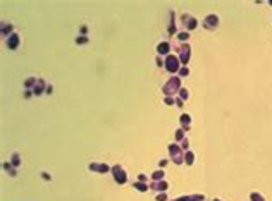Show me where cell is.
<instances>
[{"instance_id": "19", "label": "cell", "mask_w": 272, "mask_h": 201, "mask_svg": "<svg viewBox=\"0 0 272 201\" xmlns=\"http://www.w3.org/2000/svg\"><path fill=\"white\" fill-rule=\"evenodd\" d=\"M10 31H12V26H10V24H3V28H2V34L9 38V36L12 34V33H10Z\"/></svg>"}, {"instance_id": "9", "label": "cell", "mask_w": 272, "mask_h": 201, "mask_svg": "<svg viewBox=\"0 0 272 201\" xmlns=\"http://www.w3.org/2000/svg\"><path fill=\"white\" fill-rule=\"evenodd\" d=\"M43 91H47V84L43 79H36V84L33 86V95H43Z\"/></svg>"}, {"instance_id": "2", "label": "cell", "mask_w": 272, "mask_h": 201, "mask_svg": "<svg viewBox=\"0 0 272 201\" xmlns=\"http://www.w3.org/2000/svg\"><path fill=\"white\" fill-rule=\"evenodd\" d=\"M169 155H170V160L177 165H181L184 162V150L181 146H177L176 143H170L169 144Z\"/></svg>"}, {"instance_id": "7", "label": "cell", "mask_w": 272, "mask_h": 201, "mask_svg": "<svg viewBox=\"0 0 272 201\" xmlns=\"http://www.w3.org/2000/svg\"><path fill=\"white\" fill-rule=\"evenodd\" d=\"M183 24L186 26V29H195L196 28V19L190 14H184L183 16Z\"/></svg>"}, {"instance_id": "26", "label": "cell", "mask_w": 272, "mask_h": 201, "mask_svg": "<svg viewBox=\"0 0 272 201\" xmlns=\"http://www.w3.org/2000/svg\"><path fill=\"white\" fill-rule=\"evenodd\" d=\"M155 200L157 201H167V194H166V193H159V194L155 196Z\"/></svg>"}, {"instance_id": "11", "label": "cell", "mask_w": 272, "mask_h": 201, "mask_svg": "<svg viewBox=\"0 0 272 201\" xmlns=\"http://www.w3.org/2000/svg\"><path fill=\"white\" fill-rule=\"evenodd\" d=\"M157 52H159V55H169L170 43L169 41H162V43H159V45H157Z\"/></svg>"}, {"instance_id": "5", "label": "cell", "mask_w": 272, "mask_h": 201, "mask_svg": "<svg viewBox=\"0 0 272 201\" xmlns=\"http://www.w3.org/2000/svg\"><path fill=\"white\" fill-rule=\"evenodd\" d=\"M176 50L179 52V60H181V64H183V66H186V64H188V60H190V52H191L190 45H188V43H183V45H181V46H177Z\"/></svg>"}, {"instance_id": "31", "label": "cell", "mask_w": 272, "mask_h": 201, "mask_svg": "<svg viewBox=\"0 0 272 201\" xmlns=\"http://www.w3.org/2000/svg\"><path fill=\"white\" fill-rule=\"evenodd\" d=\"M251 198H253V201H264V200H262V198H260V196H257V194H253Z\"/></svg>"}, {"instance_id": "27", "label": "cell", "mask_w": 272, "mask_h": 201, "mask_svg": "<svg viewBox=\"0 0 272 201\" xmlns=\"http://www.w3.org/2000/svg\"><path fill=\"white\" fill-rule=\"evenodd\" d=\"M31 95H33V90H26L24 91V98H31Z\"/></svg>"}, {"instance_id": "17", "label": "cell", "mask_w": 272, "mask_h": 201, "mask_svg": "<svg viewBox=\"0 0 272 201\" xmlns=\"http://www.w3.org/2000/svg\"><path fill=\"white\" fill-rule=\"evenodd\" d=\"M152 179L153 180H164V170H157L152 174Z\"/></svg>"}, {"instance_id": "33", "label": "cell", "mask_w": 272, "mask_h": 201, "mask_svg": "<svg viewBox=\"0 0 272 201\" xmlns=\"http://www.w3.org/2000/svg\"><path fill=\"white\" fill-rule=\"evenodd\" d=\"M52 91H54V88H52V86H47V93H48V95H50V93H52Z\"/></svg>"}, {"instance_id": "18", "label": "cell", "mask_w": 272, "mask_h": 201, "mask_svg": "<svg viewBox=\"0 0 272 201\" xmlns=\"http://www.w3.org/2000/svg\"><path fill=\"white\" fill-rule=\"evenodd\" d=\"M34 84H36V79H34V77H28V79L24 81V88H26V90H30V88H33Z\"/></svg>"}, {"instance_id": "16", "label": "cell", "mask_w": 272, "mask_h": 201, "mask_svg": "<svg viewBox=\"0 0 272 201\" xmlns=\"http://www.w3.org/2000/svg\"><path fill=\"white\" fill-rule=\"evenodd\" d=\"M133 186H135V187L138 189V191H141V193H143V191H146V189L150 187V186L146 184V182H135Z\"/></svg>"}, {"instance_id": "25", "label": "cell", "mask_w": 272, "mask_h": 201, "mask_svg": "<svg viewBox=\"0 0 272 201\" xmlns=\"http://www.w3.org/2000/svg\"><path fill=\"white\" fill-rule=\"evenodd\" d=\"M188 74H190V69H188V67H181V69H179V76H181V77H184V76H188Z\"/></svg>"}, {"instance_id": "20", "label": "cell", "mask_w": 272, "mask_h": 201, "mask_svg": "<svg viewBox=\"0 0 272 201\" xmlns=\"http://www.w3.org/2000/svg\"><path fill=\"white\" fill-rule=\"evenodd\" d=\"M10 163H12L14 167H19V165H21V158H19V155H17V153H14V155H12Z\"/></svg>"}, {"instance_id": "12", "label": "cell", "mask_w": 272, "mask_h": 201, "mask_svg": "<svg viewBox=\"0 0 272 201\" xmlns=\"http://www.w3.org/2000/svg\"><path fill=\"white\" fill-rule=\"evenodd\" d=\"M179 120H181V129H183V131H188V129H190V122H191V117H190V115H186V113H183Z\"/></svg>"}, {"instance_id": "14", "label": "cell", "mask_w": 272, "mask_h": 201, "mask_svg": "<svg viewBox=\"0 0 272 201\" xmlns=\"http://www.w3.org/2000/svg\"><path fill=\"white\" fill-rule=\"evenodd\" d=\"M172 201H203V196H183V198H177V200H172Z\"/></svg>"}, {"instance_id": "28", "label": "cell", "mask_w": 272, "mask_h": 201, "mask_svg": "<svg viewBox=\"0 0 272 201\" xmlns=\"http://www.w3.org/2000/svg\"><path fill=\"white\" fill-rule=\"evenodd\" d=\"M174 98H172V96H167V98H166V103H167V105H172V103H174Z\"/></svg>"}, {"instance_id": "3", "label": "cell", "mask_w": 272, "mask_h": 201, "mask_svg": "<svg viewBox=\"0 0 272 201\" xmlns=\"http://www.w3.org/2000/svg\"><path fill=\"white\" fill-rule=\"evenodd\" d=\"M179 57H176V55H172V53H169L167 57H166V64H164V67L169 70L170 74H174V72H179Z\"/></svg>"}, {"instance_id": "29", "label": "cell", "mask_w": 272, "mask_h": 201, "mask_svg": "<svg viewBox=\"0 0 272 201\" xmlns=\"http://www.w3.org/2000/svg\"><path fill=\"white\" fill-rule=\"evenodd\" d=\"M41 177H43V179H45V180H50V179H52V177H50V175H48V174H47V172H43V174H41Z\"/></svg>"}, {"instance_id": "8", "label": "cell", "mask_w": 272, "mask_h": 201, "mask_svg": "<svg viewBox=\"0 0 272 201\" xmlns=\"http://www.w3.org/2000/svg\"><path fill=\"white\" fill-rule=\"evenodd\" d=\"M150 187H152L153 191H162V193H166L167 187H169V184H167L166 180H153V182L150 184Z\"/></svg>"}, {"instance_id": "13", "label": "cell", "mask_w": 272, "mask_h": 201, "mask_svg": "<svg viewBox=\"0 0 272 201\" xmlns=\"http://www.w3.org/2000/svg\"><path fill=\"white\" fill-rule=\"evenodd\" d=\"M217 26V17L215 16H208L207 19H205V28L207 29H214Z\"/></svg>"}, {"instance_id": "6", "label": "cell", "mask_w": 272, "mask_h": 201, "mask_svg": "<svg viewBox=\"0 0 272 201\" xmlns=\"http://www.w3.org/2000/svg\"><path fill=\"white\" fill-rule=\"evenodd\" d=\"M88 168L91 170V172H98V174H107L109 170H112V168H109L107 163H98V162H95V163H90Z\"/></svg>"}, {"instance_id": "23", "label": "cell", "mask_w": 272, "mask_h": 201, "mask_svg": "<svg viewBox=\"0 0 272 201\" xmlns=\"http://www.w3.org/2000/svg\"><path fill=\"white\" fill-rule=\"evenodd\" d=\"M176 139H177V141L186 139V137H184V131H183V129H177V131H176Z\"/></svg>"}, {"instance_id": "22", "label": "cell", "mask_w": 272, "mask_h": 201, "mask_svg": "<svg viewBox=\"0 0 272 201\" xmlns=\"http://www.w3.org/2000/svg\"><path fill=\"white\" fill-rule=\"evenodd\" d=\"M188 96H190V93H188V90L186 88H181V91H179V98L184 101V100H188Z\"/></svg>"}, {"instance_id": "24", "label": "cell", "mask_w": 272, "mask_h": 201, "mask_svg": "<svg viewBox=\"0 0 272 201\" xmlns=\"http://www.w3.org/2000/svg\"><path fill=\"white\" fill-rule=\"evenodd\" d=\"M76 43L84 45V43H88V38H86V36H78V38H76Z\"/></svg>"}, {"instance_id": "30", "label": "cell", "mask_w": 272, "mask_h": 201, "mask_svg": "<svg viewBox=\"0 0 272 201\" xmlns=\"http://www.w3.org/2000/svg\"><path fill=\"white\" fill-rule=\"evenodd\" d=\"M167 165V160H160V163H159V167H166Z\"/></svg>"}, {"instance_id": "32", "label": "cell", "mask_w": 272, "mask_h": 201, "mask_svg": "<svg viewBox=\"0 0 272 201\" xmlns=\"http://www.w3.org/2000/svg\"><path fill=\"white\" fill-rule=\"evenodd\" d=\"M138 177H139V182H145V180H146V177H145L143 174H141V175H138Z\"/></svg>"}, {"instance_id": "15", "label": "cell", "mask_w": 272, "mask_h": 201, "mask_svg": "<svg viewBox=\"0 0 272 201\" xmlns=\"http://www.w3.org/2000/svg\"><path fill=\"white\" fill-rule=\"evenodd\" d=\"M184 162H186L188 165H193V162H195V155H193V153H191L190 150H188V151L184 153Z\"/></svg>"}, {"instance_id": "1", "label": "cell", "mask_w": 272, "mask_h": 201, "mask_svg": "<svg viewBox=\"0 0 272 201\" xmlns=\"http://www.w3.org/2000/svg\"><path fill=\"white\" fill-rule=\"evenodd\" d=\"M162 91H164V95H177L179 91H181V77H177V76H174V77H170L169 81L166 83V86L162 88Z\"/></svg>"}, {"instance_id": "10", "label": "cell", "mask_w": 272, "mask_h": 201, "mask_svg": "<svg viewBox=\"0 0 272 201\" xmlns=\"http://www.w3.org/2000/svg\"><path fill=\"white\" fill-rule=\"evenodd\" d=\"M7 46L10 48V50H16L17 46H19V34L12 33L9 38H7Z\"/></svg>"}, {"instance_id": "21", "label": "cell", "mask_w": 272, "mask_h": 201, "mask_svg": "<svg viewBox=\"0 0 272 201\" xmlns=\"http://www.w3.org/2000/svg\"><path fill=\"white\" fill-rule=\"evenodd\" d=\"M177 40H181L183 43H186V41L190 40V33H188V31H184V33H179V34H177Z\"/></svg>"}, {"instance_id": "4", "label": "cell", "mask_w": 272, "mask_h": 201, "mask_svg": "<svg viewBox=\"0 0 272 201\" xmlns=\"http://www.w3.org/2000/svg\"><path fill=\"white\" fill-rule=\"evenodd\" d=\"M112 174H114V180H115L117 184H126V182H128L126 170L121 167V165H114V167H112Z\"/></svg>"}]
</instances>
